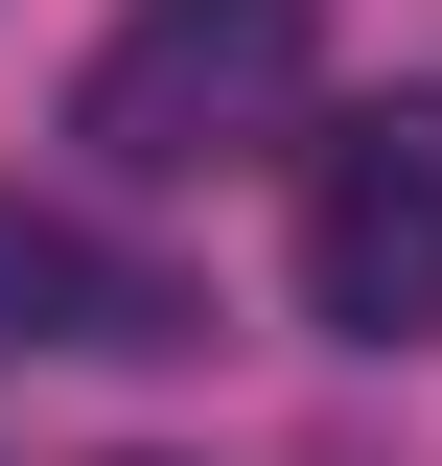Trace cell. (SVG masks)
Segmentation results:
<instances>
[{"mask_svg": "<svg viewBox=\"0 0 442 466\" xmlns=\"http://www.w3.org/2000/svg\"><path fill=\"white\" fill-rule=\"evenodd\" d=\"M303 70H326L303 0H116V47L70 70V140L116 187H210V164H256L303 116Z\"/></svg>", "mask_w": 442, "mask_h": 466, "instance_id": "obj_1", "label": "cell"}, {"mask_svg": "<svg viewBox=\"0 0 442 466\" xmlns=\"http://www.w3.org/2000/svg\"><path fill=\"white\" fill-rule=\"evenodd\" d=\"M303 327H349V350L442 327V94H373L303 164Z\"/></svg>", "mask_w": 442, "mask_h": 466, "instance_id": "obj_2", "label": "cell"}, {"mask_svg": "<svg viewBox=\"0 0 442 466\" xmlns=\"http://www.w3.org/2000/svg\"><path fill=\"white\" fill-rule=\"evenodd\" d=\"M0 350L164 373V350H210V280H164L140 233H94V210H24V187H0Z\"/></svg>", "mask_w": 442, "mask_h": 466, "instance_id": "obj_3", "label": "cell"}]
</instances>
